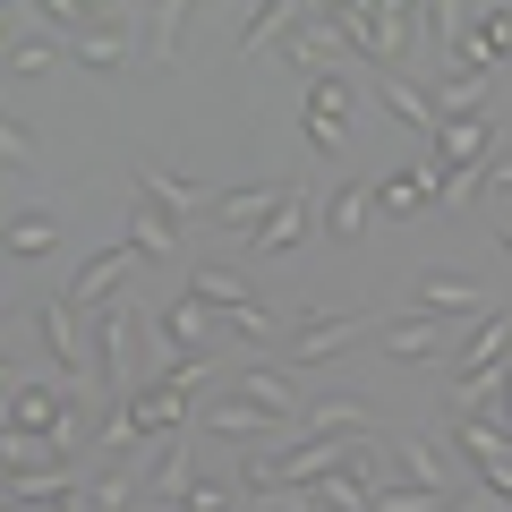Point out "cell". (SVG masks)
<instances>
[{"mask_svg": "<svg viewBox=\"0 0 512 512\" xmlns=\"http://www.w3.org/2000/svg\"><path fill=\"white\" fill-rule=\"evenodd\" d=\"M342 18V43L359 60H376V77H393V60L410 52V18L419 9H402V0H359V9H333Z\"/></svg>", "mask_w": 512, "mask_h": 512, "instance_id": "obj_1", "label": "cell"}, {"mask_svg": "<svg viewBox=\"0 0 512 512\" xmlns=\"http://www.w3.org/2000/svg\"><path fill=\"white\" fill-rule=\"evenodd\" d=\"M350 120H359V77L316 69L308 77V111H299V137L316 154H350Z\"/></svg>", "mask_w": 512, "mask_h": 512, "instance_id": "obj_2", "label": "cell"}, {"mask_svg": "<svg viewBox=\"0 0 512 512\" xmlns=\"http://www.w3.org/2000/svg\"><path fill=\"white\" fill-rule=\"evenodd\" d=\"M86 333H94V384H103L111 402H128V393H137V384H128V350L154 342V316H137V308H103Z\"/></svg>", "mask_w": 512, "mask_h": 512, "instance_id": "obj_3", "label": "cell"}, {"mask_svg": "<svg viewBox=\"0 0 512 512\" xmlns=\"http://www.w3.org/2000/svg\"><path fill=\"white\" fill-rule=\"evenodd\" d=\"M35 333H43V350H52L60 384H86V376H94V333H77V308H69V291L35 308Z\"/></svg>", "mask_w": 512, "mask_h": 512, "instance_id": "obj_4", "label": "cell"}, {"mask_svg": "<svg viewBox=\"0 0 512 512\" xmlns=\"http://www.w3.org/2000/svg\"><path fill=\"white\" fill-rule=\"evenodd\" d=\"M137 265H146V256L128 248V239H120V248H103V256H86V265H77V274H69V308H86V316L120 308V282L137 274Z\"/></svg>", "mask_w": 512, "mask_h": 512, "instance_id": "obj_5", "label": "cell"}, {"mask_svg": "<svg viewBox=\"0 0 512 512\" xmlns=\"http://www.w3.org/2000/svg\"><path fill=\"white\" fill-rule=\"evenodd\" d=\"M291 197H299L291 180H248V188H222V197H214V222H222L231 239H256V231H265V222H274Z\"/></svg>", "mask_w": 512, "mask_h": 512, "instance_id": "obj_6", "label": "cell"}, {"mask_svg": "<svg viewBox=\"0 0 512 512\" xmlns=\"http://www.w3.org/2000/svg\"><path fill=\"white\" fill-rule=\"evenodd\" d=\"M376 350L402 367H444V316H393V325H376Z\"/></svg>", "mask_w": 512, "mask_h": 512, "instance_id": "obj_7", "label": "cell"}, {"mask_svg": "<svg viewBox=\"0 0 512 512\" xmlns=\"http://www.w3.org/2000/svg\"><path fill=\"white\" fill-rule=\"evenodd\" d=\"M367 316H299L291 325V367H316V359H333V350H350V342H367Z\"/></svg>", "mask_w": 512, "mask_h": 512, "instance_id": "obj_8", "label": "cell"}, {"mask_svg": "<svg viewBox=\"0 0 512 512\" xmlns=\"http://www.w3.org/2000/svg\"><path fill=\"white\" fill-rule=\"evenodd\" d=\"M504 350H512V316L495 308V316H478V325H470V342H461L453 359H444V376H453V384H461V376H495V367H512Z\"/></svg>", "mask_w": 512, "mask_h": 512, "instance_id": "obj_9", "label": "cell"}, {"mask_svg": "<svg viewBox=\"0 0 512 512\" xmlns=\"http://www.w3.org/2000/svg\"><path fill=\"white\" fill-rule=\"evenodd\" d=\"M427 146L444 154V171H487L495 163V120H487V111H478V120H436Z\"/></svg>", "mask_w": 512, "mask_h": 512, "instance_id": "obj_10", "label": "cell"}, {"mask_svg": "<svg viewBox=\"0 0 512 512\" xmlns=\"http://www.w3.org/2000/svg\"><path fill=\"white\" fill-rule=\"evenodd\" d=\"M410 308L453 325V316H487V291H478L470 274H419V282H410Z\"/></svg>", "mask_w": 512, "mask_h": 512, "instance_id": "obj_11", "label": "cell"}, {"mask_svg": "<svg viewBox=\"0 0 512 512\" xmlns=\"http://www.w3.org/2000/svg\"><path fill=\"white\" fill-rule=\"evenodd\" d=\"M393 461H402L410 487H427V495H461V461H453V453H436L427 436H393Z\"/></svg>", "mask_w": 512, "mask_h": 512, "instance_id": "obj_12", "label": "cell"}, {"mask_svg": "<svg viewBox=\"0 0 512 512\" xmlns=\"http://www.w3.org/2000/svg\"><path fill=\"white\" fill-rule=\"evenodd\" d=\"M137 197H154L163 205V214H214V197H205L197 180H188V171H163V163H137Z\"/></svg>", "mask_w": 512, "mask_h": 512, "instance_id": "obj_13", "label": "cell"}, {"mask_svg": "<svg viewBox=\"0 0 512 512\" xmlns=\"http://www.w3.org/2000/svg\"><path fill=\"white\" fill-rule=\"evenodd\" d=\"M239 402H256V410H274L282 427H291L299 436V419H308V410H299V393H291V376H282V367H239V384H231Z\"/></svg>", "mask_w": 512, "mask_h": 512, "instance_id": "obj_14", "label": "cell"}, {"mask_svg": "<svg viewBox=\"0 0 512 512\" xmlns=\"http://www.w3.org/2000/svg\"><path fill=\"white\" fill-rule=\"evenodd\" d=\"M69 60H77V69H94V77H111L128 60V18H120V9H103V18L69 43Z\"/></svg>", "mask_w": 512, "mask_h": 512, "instance_id": "obj_15", "label": "cell"}, {"mask_svg": "<svg viewBox=\"0 0 512 512\" xmlns=\"http://www.w3.org/2000/svg\"><path fill=\"white\" fill-rule=\"evenodd\" d=\"M0 461H9V478H52V470H69V444L9 427V436H0Z\"/></svg>", "mask_w": 512, "mask_h": 512, "instance_id": "obj_16", "label": "cell"}, {"mask_svg": "<svg viewBox=\"0 0 512 512\" xmlns=\"http://www.w3.org/2000/svg\"><path fill=\"white\" fill-rule=\"evenodd\" d=\"M333 43H342V18H333V9H291V26H282V60H325Z\"/></svg>", "mask_w": 512, "mask_h": 512, "instance_id": "obj_17", "label": "cell"}, {"mask_svg": "<svg viewBox=\"0 0 512 512\" xmlns=\"http://www.w3.org/2000/svg\"><path fill=\"white\" fill-rule=\"evenodd\" d=\"M265 427H282V419H274V410H256V402H239V393H222V402L205 410V436H222V444H256ZM282 436H291V427H282Z\"/></svg>", "mask_w": 512, "mask_h": 512, "instance_id": "obj_18", "label": "cell"}, {"mask_svg": "<svg viewBox=\"0 0 512 512\" xmlns=\"http://www.w3.org/2000/svg\"><path fill=\"white\" fill-rule=\"evenodd\" d=\"M137 495H146V461H111L86 478V512H137Z\"/></svg>", "mask_w": 512, "mask_h": 512, "instance_id": "obj_19", "label": "cell"}, {"mask_svg": "<svg viewBox=\"0 0 512 512\" xmlns=\"http://www.w3.org/2000/svg\"><path fill=\"white\" fill-rule=\"evenodd\" d=\"M128 248H137V256H171V248H180V214H163V205H154V197H137V205H128Z\"/></svg>", "mask_w": 512, "mask_h": 512, "instance_id": "obj_20", "label": "cell"}, {"mask_svg": "<svg viewBox=\"0 0 512 512\" xmlns=\"http://www.w3.org/2000/svg\"><path fill=\"white\" fill-rule=\"evenodd\" d=\"M77 470H52V478H9V512H69L77 504Z\"/></svg>", "mask_w": 512, "mask_h": 512, "instance_id": "obj_21", "label": "cell"}, {"mask_svg": "<svg viewBox=\"0 0 512 512\" xmlns=\"http://www.w3.org/2000/svg\"><path fill=\"white\" fill-rule=\"evenodd\" d=\"M308 222H316V197H308V188H299V197H291V205H282V214H274V222H265V231H256V239H248V248H256V256H291V248H299V239H308Z\"/></svg>", "mask_w": 512, "mask_h": 512, "instance_id": "obj_22", "label": "cell"}, {"mask_svg": "<svg viewBox=\"0 0 512 512\" xmlns=\"http://www.w3.org/2000/svg\"><path fill=\"white\" fill-rule=\"evenodd\" d=\"M188 299H205L214 316H239L256 291H248V274H231V265H197V274H188Z\"/></svg>", "mask_w": 512, "mask_h": 512, "instance_id": "obj_23", "label": "cell"}, {"mask_svg": "<svg viewBox=\"0 0 512 512\" xmlns=\"http://www.w3.org/2000/svg\"><path fill=\"white\" fill-rule=\"evenodd\" d=\"M444 188V163H419V171H393V180L376 188V214H410V205H427Z\"/></svg>", "mask_w": 512, "mask_h": 512, "instance_id": "obj_24", "label": "cell"}, {"mask_svg": "<svg viewBox=\"0 0 512 512\" xmlns=\"http://www.w3.org/2000/svg\"><path fill=\"white\" fill-rule=\"evenodd\" d=\"M376 222V188H333V205H325V231L342 239V248H359V231Z\"/></svg>", "mask_w": 512, "mask_h": 512, "instance_id": "obj_25", "label": "cell"}, {"mask_svg": "<svg viewBox=\"0 0 512 512\" xmlns=\"http://www.w3.org/2000/svg\"><path fill=\"white\" fill-rule=\"evenodd\" d=\"M367 86L384 94V111H393V120H410L419 137H436V103H427V94L410 86V77H367Z\"/></svg>", "mask_w": 512, "mask_h": 512, "instance_id": "obj_26", "label": "cell"}, {"mask_svg": "<svg viewBox=\"0 0 512 512\" xmlns=\"http://www.w3.org/2000/svg\"><path fill=\"white\" fill-rule=\"evenodd\" d=\"M188 487H197V470H188V444H171V453L146 470V495H154V504H188Z\"/></svg>", "mask_w": 512, "mask_h": 512, "instance_id": "obj_27", "label": "cell"}, {"mask_svg": "<svg viewBox=\"0 0 512 512\" xmlns=\"http://www.w3.org/2000/svg\"><path fill=\"white\" fill-rule=\"evenodd\" d=\"M367 512H453V495H427V487H410V478H384Z\"/></svg>", "mask_w": 512, "mask_h": 512, "instance_id": "obj_28", "label": "cell"}, {"mask_svg": "<svg viewBox=\"0 0 512 512\" xmlns=\"http://www.w3.org/2000/svg\"><path fill=\"white\" fill-rule=\"evenodd\" d=\"M60 43L52 35H9V77H43V69H60Z\"/></svg>", "mask_w": 512, "mask_h": 512, "instance_id": "obj_29", "label": "cell"}, {"mask_svg": "<svg viewBox=\"0 0 512 512\" xmlns=\"http://www.w3.org/2000/svg\"><path fill=\"white\" fill-rule=\"evenodd\" d=\"M282 26H291V0H256L248 26H239V52H265V43H282Z\"/></svg>", "mask_w": 512, "mask_h": 512, "instance_id": "obj_30", "label": "cell"}, {"mask_svg": "<svg viewBox=\"0 0 512 512\" xmlns=\"http://www.w3.org/2000/svg\"><path fill=\"white\" fill-rule=\"evenodd\" d=\"M52 239H60V222H52V214H18V222H9V265H26V256H43Z\"/></svg>", "mask_w": 512, "mask_h": 512, "instance_id": "obj_31", "label": "cell"}, {"mask_svg": "<svg viewBox=\"0 0 512 512\" xmlns=\"http://www.w3.org/2000/svg\"><path fill=\"white\" fill-rule=\"evenodd\" d=\"M180 26H188V9H180V0H163V9H154V35H146V52H154V60H171V52H180Z\"/></svg>", "mask_w": 512, "mask_h": 512, "instance_id": "obj_32", "label": "cell"}, {"mask_svg": "<svg viewBox=\"0 0 512 512\" xmlns=\"http://www.w3.org/2000/svg\"><path fill=\"white\" fill-rule=\"evenodd\" d=\"M0 154H9V171H18V163H35V128H26L18 111L0 120Z\"/></svg>", "mask_w": 512, "mask_h": 512, "instance_id": "obj_33", "label": "cell"}, {"mask_svg": "<svg viewBox=\"0 0 512 512\" xmlns=\"http://www.w3.org/2000/svg\"><path fill=\"white\" fill-rule=\"evenodd\" d=\"M188 512H239V487H222V478H197V487H188Z\"/></svg>", "mask_w": 512, "mask_h": 512, "instance_id": "obj_34", "label": "cell"}, {"mask_svg": "<svg viewBox=\"0 0 512 512\" xmlns=\"http://www.w3.org/2000/svg\"><path fill=\"white\" fill-rule=\"evenodd\" d=\"M453 512H512V504H504V495H487V487H478V495H461Z\"/></svg>", "mask_w": 512, "mask_h": 512, "instance_id": "obj_35", "label": "cell"}, {"mask_svg": "<svg viewBox=\"0 0 512 512\" xmlns=\"http://www.w3.org/2000/svg\"><path fill=\"white\" fill-rule=\"evenodd\" d=\"M495 248H504V256H512V214H504V222H495Z\"/></svg>", "mask_w": 512, "mask_h": 512, "instance_id": "obj_36", "label": "cell"}]
</instances>
